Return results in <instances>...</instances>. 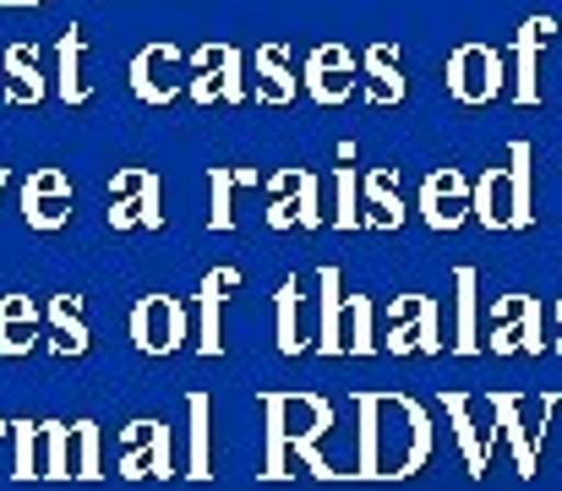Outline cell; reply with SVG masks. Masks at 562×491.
<instances>
[{"mask_svg":"<svg viewBox=\"0 0 562 491\" xmlns=\"http://www.w3.org/2000/svg\"><path fill=\"white\" fill-rule=\"evenodd\" d=\"M257 99H268V104H284V99H295V77L284 71V49L279 44H268L262 55H257Z\"/></svg>","mask_w":562,"mask_h":491,"instance_id":"27","label":"cell"},{"mask_svg":"<svg viewBox=\"0 0 562 491\" xmlns=\"http://www.w3.org/2000/svg\"><path fill=\"white\" fill-rule=\"evenodd\" d=\"M11 437H16V481H33L38 476V426H27V421H11Z\"/></svg>","mask_w":562,"mask_h":491,"instance_id":"34","label":"cell"},{"mask_svg":"<svg viewBox=\"0 0 562 491\" xmlns=\"http://www.w3.org/2000/svg\"><path fill=\"white\" fill-rule=\"evenodd\" d=\"M262 410H268V465L262 476L268 481H284V454H290V426H284V410H290V393H262Z\"/></svg>","mask_w":562,"mask_h":491,"instance_id":"22","label":"cell"},{"mask_svg":"<svg viewBox=\"0 0 562 491\" xmlns=\"http://www.w3.org/2000/svg\"><path fill=\"white\" fill-rule=\"evenodd\" d=\"M49 327H55V355H82L88 349V327L77 317V301L71 295H55L49 301Z\"/></svg>","mask_w":562,"mask_h":491,"instance_id":"26","label":"cell"},{"mask_svg":"<svg viewBox=\"0 0 562 491\" xmlns=\"http://www.w3.org/2000/svg\"><path fill=\"white\" fill-rule=\"evenodd\" d=\"M306 415H312V426L290 432V454H301V459H306V470H312L317 481H334V465L317 454V443L334 432V404H328V399H317V393H306Z\"/></svg>","mask_w":562,"mask_h":491,"instance_id":"15","label":"cell"},{"mask_svg":"<svg viewBox=\"0 0 562 491\" xmlns=\"http://www.w3.org/2000/svg\"><path fill=\"white\" fill-rule=\"evenodd\" d=\"M176 71H181V49L176 44H148L137 60H132V88H137V99H148V104H170L187 82H176Z\"/></svg>","mask_w":562,"mask_h":491,"instance_id":"10","label":"cell"},{"mask_svg":"<svg viewBox=\"0 0 562 491\" xmlns=\"http://www.w3.org/2000/svg\"><path fill=\"white\" fill-rule=\"evenodd\" d=\"M38 437H44V470L38 476H49V481H66L71 476V465H66V437H71V426H38Z\"/></svg>","mask_w":562,"mask_h":491,"instance_id":"32","label":"cell"},{"mask_svg":"<svg viewBox=\"0 0 562 491\" xmlns=\"http://www.w3.org/2000/svg\"><path fill=\"white\" fill-rule=\"evenodd\" d=\"M334 186H339V213H334V224H339V230H356V224H361V213H356V186H361V175H356V169H334Z\"/></svg>","mask_w":562,"mask_h":491,"instance_id":"37","label":"cell"},{"mask_svg":"<svg viewBox=\"0 0 562 491\" xmlns=\"http://www.w3.org/2000/svg\"><path fill=\"white\" fill-rule=\"evenodd\" d=\"M0 186H5V175H0Z\"/></svg>","mask_w":562,"mask_h":491,"instance_id":"41","label":"cell"},{"mask_svg":"<svg viewBox=\"0 0 562 491\" xmlns=\"http://www.w3.org/2000/svg\"><path fill=\"white\" fill-rule=\"evenodd\" d=\"M552 38H558V22H552V16H530V22L514 33L508 55H514V99H519V104H536V99H541L536 60H541V49H547Z\"/></svg>","mask_w":562,"mask_h":491,"instance_id":"7","label":"cell"},{"mask_svg":"<svg viewBox=\"0 0 562 491\" xmlns=\"http://www.w3.org/2000/svg\"><path fill=\"white\" fill-rule=\"evenodd\" d=\"M71 432H77V443H82V465H77V476H82V481L104 476V470H99V426H93V421H77Z\"/></svg>","mask_w":562,"mask_h":491,"instance_id":"38","label":"cell"},{"mask_svg":"<svg viewBox=\"0 0 562 491\" xmlns=\"http://www.w3.org/2000/svg\"><path fill=\"white\" fill-rule=\"evenodd\" d=\"M470 213L481 219V230H514V197H508V169L503 164H492L470 186Z\"/></svg>","mask_w":562,"mask_h":491,"instance_id":"14","label":"cell"},{"mask_svg":"<svg viewBox=\"0 0 562 491\" xmlns=\"http://www.w3.org/2000/svg\"><path fill=\"white\" fill-rule=\"evenodd\" d=\"M453 284H459V338H453V349L475 355L481 349V333H475V268H459Z\"/></svg>","mask_w":562,"mask_h":491,"instance_id":"28","label":"cell"},{"mask_svg":"<svg viewBox=\"0 0 562 491\" xmlns=\"http://www.w3.org/2000/svg\"><path fill=\"white\" fill-rule=\"evenodd\" d=\"M437 301L431 295H404L393 301V333H387V349L393 355H409V349H437Z\"/></svg>","mask_w":562,"mask_h":491,"instance_id":"9","label":"cell"},{"mask_svg":"<svg viewBox=\"0 0 562 491\" xmlns=\"http://www.w3.org/2000/svg\"><path fill=\"white\" fill-rule=\"evenodd\" d=\"M295 312H301V295H295V279L279 290V349L295 355L301 349V327H295Z\"/></svg>","mask_w":562,"mask_h":491,"instance_id":"35","label":"cell"},{"mask_svg":"<svg viewBox=\"0 0 562 491\" xmlns=\"http://www.w3.org/2000/svg\"><path fill=\"white\" fill-rule=\"evenodd\" d=\"M503 169H508V197H514V230H530V219H536V197H530V143H514Z\"/></svg>","mask_w":562,"mask_h":491,"instance_id":"23","label":"cell"},{"mask_svg":"<svg viewBox=\"0 0 562 491\" xmlns=\"http://www.w3.org/2000/svg\"><path fill=\"white\" fill-rule=\"evenodd\" d=\"M492 404V437H486V448L492 443H508V454H514V470L530 481L536 476V437L525 432V421H519V410H525V393H492L486 399Z\"/></svg>","mask_w":562,"mask_h":491,"instance_id":"8","label":"cell"},{"mask_svg":"<svg viewBox=\"0 0 562 491\" xmlns=\"http://www.w3.org/2000/svg\"><path fill=\"white\" fill-rule=\"evenodd\" d=\"M0 5H38V0H0Z\"/></svg>","mask_w":562,"mask_h":491,"instance_id":"40","label":"cell"},{"mask_svg":"<svg viewBox=\"0 0 562 491\" xmlns=\"http://www.w3.org/2000/svg\"><path fill=\"white\" fill-rule=\"evenodd\" d=\"M5 71L16 77V99H38L44 93V82H38V66H33V44H11L5 49Z\"/></svg>","mask_w":562,"mask_h":491,"instance_id":"31","label":"cell"},{"mask_svg":"<svg viewBox=\"0 0 562 491\" xmlns=\"http://www.w3.org/2000/svg\"><path fill=\"white\" fill-rule=\"evenodd\" d=\"M345 349H356V355H372L376 338H372V301L367 295H356L350 301V338H345Z\"/></svg>","mask_w":562,"mask_h":491,"instance_id":"36","label":"cell"},{"mask_svg":"<svg viewBox=\"0 0 562 491\" xmlns=\"http://www.w3.org/2000/svg\"><path fill=\"white\" fill-rule=\"evenodd\" d=\"M137 432H143V454H126L121 459V476L126 481H137V476H170V426H159V421H137Z\"/></svg>","mask_w":562,"mask_h":491,"instance_id":"17","label":"cell"},{"mask_svg":"<svg viewBox=\"0 0 562 491\" xmlns=\"http://www.w3.org/2000/svg\"><path fill=\"white\" fill-rule=\"evenodd\" d=\"M317 284H323V338H317V349H323V355H339V349H345V295H339V268H323Z\"/></svg>","mask_w":562,"mask_h":491,"instance_id":"24","label":"cell"},{"mask_svg":"<svg viewBox=\"0 0 562 491\" xmlns=\"http://www.w3.org/2000/svg\"><path fill=\"white\" fill-rule=\"evenodd\" d=\"M367 99H372V104H398V99H404L398 44H372V49H367Z\"/></svg>","mask_w":562,"mask_h":491,"instance_id":"18","label":"cell"},{"mask_svg":"<svg viewBox=\"0 0 562 491\" xmlns=\"http://www.w3.org/2000/svg\"><path fill=\"white\" fill-rule=\"evenodd\" d=\"M547 306L536 301V295H497L492 301V323L514 327V338H519V349H530V355H547Z\"/></svg>","mask_w":562,"mask_h":491,"instance_id":"12","label":"cell"},{"mask_svg":"<svg viewBox=\"0 0 562 491\" xmlns=\"http://www.w3.org/2000/svg\"><path fill=\"white\" fill-rule=\"evenodd\" d=\"M356 410H361V481L382 476V393H356Z\"/></svg>","mask_w":562,"mask_h":491,"instance_id":"21","label":"cell"},{"mask_svg":"<svg viewBox=\"0 0 562 491\" xmlns=\"http://www.w3.org/2000/svg\"><path fill=\"white\" fill-rule=\"evenodd\" d=\"M33 323H38V306L27 295H5L0 301V355H27L33 349Z\"/></svg>","mask_w":562,"mask_h":491,"instance_id":"20","label":"cell"},{"mask_svg":"<svg viewBox=\"0 0 562 491\" xmlns=\"http://www.w3.org/2000/svg\"><path fill=\"white\" fill-rule=\"evenodd\" d=\"M420 219L431 224V230H459L464 219H470V180H464V169H431L426 180H420Z\"/></svg>","mask_w":562,"mask_h":491,"instance_id":"4","label":"cell"},{"mask_svg":"<svg viewBox=\"0 0 562 491\" xmlns=\"http://www.w3.org/2000/svg\"><path fill=\"white\" fill-rule=\"evenodd\" d=\"M110 197H115V208H110V224H115V230H132V224L159 230V224H165L159 175H154V169H121V175L110 180Z\"/></svg>","mask_w":562,"mask_h":491,"instance_id":"3","label":"cell"},{"mask_svg":"<svg viewBox=\"0 0 562 491\" xmlns=\"http://www.w3.org/2000/svg\"><path fill=\"white\" fill-rule=\"evenodd\" d=\"M552 323L562 327V301H558V306H552ZM558 349H562V338H558Z\"/></svg>","mask_w":562,"mask_h":491,"instance_id":"39","label":"cell"},{"mask_svg":"<svg viewBox=\"0 0 562 491\" xmlns=\"http://www.w3.org/2000/svg\"><path fill=\"white\" fill-rule=\"evenodd\" d=\"M191 410V481H207L213 476V465H207V393H191L187 399Z\"/></svg>","mask_w":562,"mask_h":491,"instance_id":"30","label":"cell"},{"mask_svg":"<svg viewBox=\"0 0 562 491\" xmlns=\"http://www.w3.org/2000/svg\"><path fill=\"white\" fill-rule=\"evenodd\" d=\"M60 99L66 104H82L88 99V82H82V33L77 27L60 38Z\"/></svg>","mask_w":562,"mask_h":491,"instance_id":"29","label":"cell"},{"mask_svg":"<svg viewBox=\"0 0 562 491\" xmlns=\"http://www.w3.org/2000/svg\"><path fill=\"white\" fill-rule=\"evenodd\" d=\"M442 410H448L453 437H459V448H464V470H470V476H486L492 448L481 443V432H475V421H470V393H442Z\"/></svg>","mask_w":562,"mask_h":491,"instance_id":"16","label":"cell"},{"mask_svg":"<svg viewBox=\"0 0 562 491\" xmlns=\"http://www.w3.org/2000/svg\"><path fill=\"white\" fill-rule=\"evenodd\" d=\"M207 186H213V230H229L235 224V213H229V191L235 186H257V169L251 164H240V169H224V164H213L207 169Z\"/></svg>","mask_w":562,"mask_h":491,"instance_id":"25","label":"cell"},{"mask_svg":"<svg viewBox=\"0 0 562 491\" xmlns=\"http://www.w3.org/2000/svg\"><path fill=\"white\" fill-rule=\"evenodd\" d=\"M22 219L27 230H60L71 219V180L60 169H33L27 186H22Z\"/></svg>","mask_w":562,"mask_h":491,"instance_id":"6","label":"cell"},{"mask_svg":"<svg viewBox=\"0 0 562 491\" xmlns=\"http://www.w3.org/2000/svg\"><path fill=\"white\" fill-rule=\"evenodd\" d=\"M448 93L464 104H486L503 93V55L486 44H459L448 55Z\"/></svg>","mask_w":562,"mask_h":491,"instance_id":"1","label":"cell"},{"mask_svg":"<svg viewBox=\"0 0 562 491\" xmlns=\"http://www.w3.org/2000/svg\"><path fill=\"white\" fill-rule=\"evenodd\" d=\"M290 186H295V224L317 230V224H323V208H317V175H312V169H295Z\"/></svg>","mask_w":562,"mask_h":491,"instance_id":"33","label":"cell"},{"mask_svg":"<svg viewBox=\"0 0 562 491\" xmlns=\"http://www.w3.org/2000/svg\"><path fill=\"white\" fill-rule=\"evenodd\" d=\"M132 344L143 355H170L187 344V306L176 295H143L132 306Z\"/></svg>","mask_w":562,"mask_h":491,"instance_id":"2","label":"cell"},{"mask_svg":"<svg viewBox=\"0 0 562 491\" xmlns=\"http://www.w3.org/2000/svg\"><path fill=\"white\" fill-rule=\"evenodd\" d=\"M235 284H240L235 268H213V274L202 279V295H196V301H202V338H196L202 355H218V349H224V338H218V306H224V290H235Z\"/></svg>","mask_w":562,"mask_h":491,"instance_id":"19","label":"cell"},{"mask_svg":"<svg viewBox=\"0 0 562 491\" xmlns=\"http://www.w3.org/2000/svg\"><path fill=\"white\" fill-rule=\"evenodd\" d=\"M306 88L317 104H345L356 93V55L345 44H323L306 66Z\"/></svg>","mask_w":562,"mask_h":491,"instance_id":"11","label":"cell"},{"mask_svg":"<svg viewBox=\"0 0 562 491\" xmlns=\"http://www.w3.org/2000/svg\"><path fill=\"white\" fill-rule=\"evenodd\" d=\"M361 186H367V213H361V224H372V230H398L404 224V197H398V169L393 164H372L367 175H361Z\"/></svg>","mask_w":562,"mask_h":491,"instance_id":"13","label":"cell"},{"mask_svg":"<svg viewBox=\"0 0 562 491\" xmlns=\"http://www.w3.org/2000/svg\"><path fill=\"white\" fill-rule=\"evenodd\" d=\"M191 77L187 93L196 104H207V99H229V104H240L246 99V82H240V55L229 49V44H207V49H196V60H191Z\"/></svg>","mask_w":562,"mask_h":491,"instance_id":"5","label":"cell"}]
</instances>
